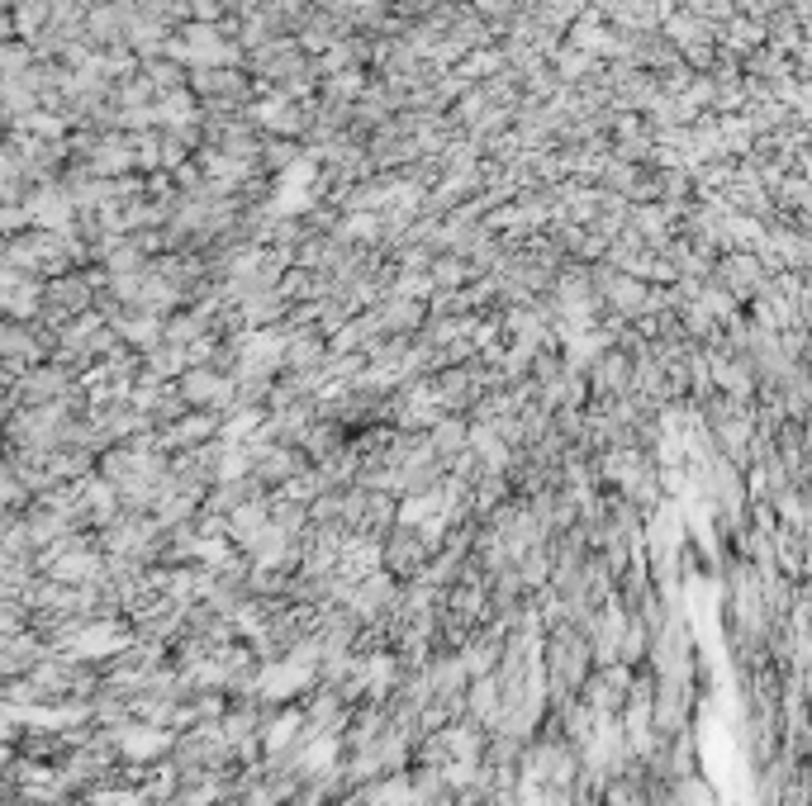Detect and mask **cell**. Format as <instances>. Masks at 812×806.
<instances>
[{"label":"cell","instance_id":"2","mask_svg":"<svg viewBox=\"0 0 812 806\" xmlns=\"http://www.w3.org/2000/svg\"><path fill=\"white\" fill-rule=\"evenodd\" d=\"M138 71L157 85V95H171V91H191V67L171 62V57H142Z\"/></svg>","mask_w":812,"mask_h":806},{"label":"cell","instance_id":"1","mask_svg":"<svg viewBox=\"0 0 812 806\" xmlns=\"http://www.w3.org/2000/svg\"><path fill=\"white\" fill-rule=\"evenodd\" d=\"M24 209H28V219H34V228H48V233H67L71 223H77V199L67 195V185L62 181H53V185H34L24 199Z\"/></svg>","mask_w":812,"mask_h":806}]
</instances>
